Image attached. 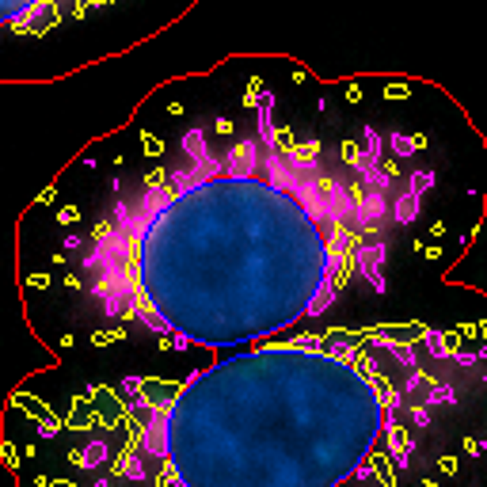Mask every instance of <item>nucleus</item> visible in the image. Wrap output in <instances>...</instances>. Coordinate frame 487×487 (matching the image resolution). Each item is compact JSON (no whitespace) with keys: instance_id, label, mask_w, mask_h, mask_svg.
Instances as JSON below:
<instances>
[{"instance_id":"2","label":"nucleus","mask_w":487,"mask_h":487,"mask_svg":"<svg viewBox=\"0 0 487 487\" xmlns=\"http://www.w3.org/2000/svg\"><path fill=\"white\" fill-rule=\"evenodd\" d=\"M423 339V331H419ZM419 339L259 343L186 381L126 385L111 480L134 487H369L411 465L457 392Z\"/></svg>"},{"instance_id":"1","label":"nucleus","mask_w":487,"mask_h":487,"mask_svg":"<svg viewBox=\"0 0 487 487\" xmlns=\"http://www.w3.org/2000/svg\"><path fill=\"white\" fill-rule=\"evenodd\" d=\"M179 145V164L149 168L77 244L72 286L107 324L183 351L274 343L328 312L381 232L408 217L377 149L335 168L271 103L225 149L202 129Z\"/></svg>"},{"instance_id":"3","label":"nucleus","mask_w":487,"mask_h":487,"mask_svg":"<svg viewBox=\"0 0 487 487\" xmlns=\"http://www.w3.org/2000/svg\"><path fill=\"white\" fill-rule=\"evenodd\" d=\"M115 0H0V35H42L58 27L65 15H88Z\"/></svg>"}]
</instances>
